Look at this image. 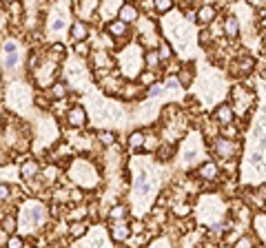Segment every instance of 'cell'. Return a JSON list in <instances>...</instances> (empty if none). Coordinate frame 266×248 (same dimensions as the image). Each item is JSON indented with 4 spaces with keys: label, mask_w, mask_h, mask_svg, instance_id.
<instances>
[{
    "label": "cell",
    "mask_w": 266,
    "mask_h": 248,
    "mask_svg": "<svg viewBox=\"0 0 266 248\" xmlns=\"http://www.w3.org/2000/svg\"><path fill=\"white\" fill-rule=\"evenodd\" d=\"M47 221V206L40 202H25L20 206V215H18V230L20 233H31V230L40 228Z\"/></svg>",
    "instance_id": "obj_1"
},
{
    "label": "cell",
    "mask_w": 266,
    "mask_h": 248,
    "mask_svg": "<svg viewBox=\"0 0 266 248\" xmlns=\"http://www.w3.org/2000/svg\"><path fill=\"white\" fill-rule=\"evenodd\" d=\"M118 62H120V71H122L124 78H137L140 80L142 75V64H144V53H142L140 44H129L122 53L118 56Z\"/></svg>",
    "instance_id": "obj_2"
},
{
    "label": "cell",
    "mask_w": 266,
    "mask_h": 248,
    "mask_svg": "<svg viewBox=\"0 0 266 248\" xmlns=\"http://www.w3.org/2000/svg\"><path fill=\"white\" fill-rule=\"evenodd\" d=\"M69 177L82 188H93L98 184V175L87 159H75L69 168Z\"/></svg>",
    "instance_id": "obj_3"
},
{
    "label": "cell",
    "mask_w": 266,
    "mask_h": 248,
    "mask_svg": "<svg viewBox=\"0 0 266 248\" xmlns=\"http://www.w3.org/2000/svg\"><path fill=\"white\" fill-rule=\"evenodd\" d=\"M222 213H224V206H222L217 195H202V199H200V204H198V215H202L204 224L215 226V221L220 219V217H224Z\"/></svg>",
    "instance_id": "obj_4"
},
{
    "label": "cell",
    "mask_w": 266,
    "mask_h": 248,
    "mask_svg": "<svg viewBox=\"0 0 266 248\" xmlns=\"http://www.w3.org/2000/svg\"><path fill=\"white\" fill-rule=\"evenodd\" d=\"M200 157H202L200 135H198V133H191L189 140L184 142V149H182V162H184V166H191V164L200 162Z\"/></svg>",
    "instance_id": "obj_5"
},
{
    "label": "cell",
    "mask_w": 266,
    "mask_h": 248,
    "mask_svg": "<svg viewBox=\"0 0 266 248\" xmlns=\"http://www.w3.org/2000/svg\"><path fill=\"white\" fill-rule=\"evenodd\" d=\"M233 100H235V106H233L235 113L246 115V111L251 109L253 100H255V95H253L251 91H246L244 87H235V89H233Z\"/></svg>",
    "instance_id": "obj_6"
},
{
    "label": "cell",
    "mask_w": 266,
    "mask_h": 248,
    "mask_svg": "<svg viewBox=\"0 0 266 248\" xmlns=\"http://www.w3.org/2000/svg\"><path fill=\"white\" fill-rule=\"evenodd\" d=\"M18 60H20V56H18V44L13 42V40H4L2 42V66H4V71L16 69Z\"/></svg>",
    "instance_id": "obj_7"
},
{
    "label": "cell",
    "mask_w": 266,
    "mask_h": 248,
    "mask_svg": "<svg viewBox=\"0 0 266 248\" xmlns=\"http://www.w3.org/2000/svg\"><path fill=\"white\" fill-rule=\"evenodd\" d=\"M89 115H87V109L84 106H71L69 111H66V124L73 128H82L84 124H87Z\"/></svg>",
    "instance_id": "obj_8"
},
{
    "label": "cell",
    "mask_w": 266,
    "mask_h": 248,
    "mask_svg": "<svg viewBox=\"0 0 266 248\" xmlns=\"http://www.w3.org/2000/svg\"><path fill=\"white\" fill-rule=\"evenodd\" d=\"M213 151H215L222 159H231L235 155V151H237V144H235L233 140H229V137H220V140L213 144Z\"/></svg>",
    "instance_id": "obj_9"
},
{
    "label": "cell",
    "mask_w": 266,
    "mask_h": 248,
    "mask_svg": "<svg viewBox=\"0 0 266 248\" xmlns=\"http://www.w3.org/2000/svg\"><path fill=\"white\" fill-rule=\"evenodd\" d=\"M213 118H215V122L222 124V126H231V122H233V118H235V111L231 104H220L213 111Z\"/></svg>",
    "instance_id": "obj_10"
},
{
    "label": "cell",
    "mask_w": 266,
    "mask_h": 248,
    "mask_svg": "<svg viewBox=\"0 0 266 248\" xmlns=\"http://www.w3.org/2000/svg\"><path fill=\"white\" fill-rule=\"evenodd\" d=\"M69 33H71V40H73V42H87V38H89V25L78 18V20L71 22Z\"/></svg>",
    "instance_id": "obj_11"
},
{
    "label": "cell",
    "mask_w": 266,
    "mask_h": 248,
    "mask_svg": "<svg viewBox=\"0 0 266 248\" xmlns=\"http://www.w3.org/2000/svg\"><path fill=\"white\" fill-rule=\"evenodd\" d=\"M217 16V9L213 7V4H202V7H198V11H195V20L200 22V25H211L213 20H215Z\"/></svg>",
    "instance_id": "obj_12"
},
{
    "label": "cell",
    "mask_w": 266,
    "mask_h": 248,
    "mask_svg": "<svg viewBox=\"0 0 266 248\" xmlns=\"http://www.w3.org/2000/svg\"><path fill=\"white\" fill-rule=\"evenodd\" d=\"M137 16H140V11H137L135 4L122 2V9H120V13H118V20H122L124 25H131V22L137 20Z\"/></svg>",
    "instance_id": "obj_13"
},
{
    "label": "cell",
    "mask_w": 266,
    "mask_h": 248,
    "mask_svg": "<svg viewBox=\"0 0 266 248\" xmlns=\"http://www.w3.org/2000/svg\"><path fill=\"white\" fill-rule=\"evenodd\" d=\"M129 235H131V224H127V221H113V226H111V237H113L115 242H127Z\"/></svg>",
    "instance_id": "obj_14"
},
{
    "label": "cell",
    "mask_w": 266,
    "mask_h": 248,
    "mask_svg": "<svg viewBox=\"0 0 266 248\" xmlns=\"http://www.w3.org/2000/svg\"><path fill=\"white\" fill-rule=\"evenodd\" d=\"M200 177L202 180H206V182H215L217 180V175H220V168H217V164L215 162H204L202 166H200Z\"/></svg>",
    "instance_id": "obj_15"
},
{
    "label": "cell",
    "mask_w": 266,
    "mask_h": 248,
    "mask_svg": "<svg viewBox=\"0 0 266 248\" xmlns=\"http://www.w3.org/2000/svg\"><path fill=\"white\" fill-rule=\"evenodd\" d=\"M120 9H122V4H118V2H102L100 7H98V16L111 18V20H118V18H115V13H120Z\"/></svg>",
    "instance_id": "obj_16"
},
{
    "label": "cell",
    "mask_w": 266,
    "mask_h": 248,
    "mask_svg": "<svg viewBox=\"0 0 266 248\" xmlns=\"http://www.w3.org/2000/svg\"><path fill=\"white\" fill-rule=\"evenodd\" d=\"M144 142H146V135L142 131H133L129 135V151L131 153H137V151L144 149Z\"/></svg>",
    "instance_id": "obj_17"
},
{
    "label": "cell",
    "mask_w": 266,
    "mask_h": 248,
    "mask_svg": "<svg viewBox=\"0 0 266 248\" xmlns=\"http://www.w3.org/2000/svg\"><path fill=\"white\" fill-rule=\"evenodd\" d=\"M106 31H109L113 38H122V35H127L129 25H124L122 20H109L106 22Z\"/></svg>",
    "instance_id": "obj_18"
},
{
    "label": "cell",
    "mask_w": 266,
    "mask_h": 248,
    "mask_svg": "<svg viewBox=\"0 0 266 248\" xmlns=\"http://www.w3.org/2000/svg\"><path fill=\"white\" fill-rule=\"evenodd\" d=\"M38 171H40V166H38L35 159H27V162L20 166V175L25 177V180H33V177L38 175Z\"/></svg>",
    "instance_id": "obj_19"
},
{
    "label": "cell",
    "mask_w": 266,
    "mask_h": 248,
    "mask_svg": "<svg viewBox=\"0 0 266 248\" xmlns=\"http://www.w3.org/2000/svg\"><path fill=\"white\" fill-rule=\"evenodd\" d=\"M224 33H226V38H237V33H239V20L235 16H229L224 20Z\"/></svg>",
    "instance_id": "obj_20"
},
{
    "label": "cell",
    "mask_w": 266,
    "mask_h": 248,
    "mask_svg": "<svg viewBox=\"0 0 266 248\" xmlns=\"http://www.w3.org/2000/svg\"><path fill=\"white\" fill-rule=\"evenodd\" d=\"M65 25H66V20H65V16H62L60 11H56L51 16V20H49V31H51L53 35H58L62 29H65Z\"/></svg>",
    "instance_id": "obj_21"
},
{
    "label": "cell",
    "mask_w": 266,
    "mask_h": 248,
    "mask_svg": "<svg viewBox=\"0 0 266 248\" xmlns=\"http://www.w3.org/2000/svg\"><path fill=\"white\" fill-rule=\"evenodd\" d=\"M177 80H180L182 87H189L191 80H193V66H182L180 71H177Z\"/></svg>",
    "instance_id": "obj_22"
},
{
    "label": "cell",
    "mask_w": 266,
    "mask_h": 248,
    "mask_svg": "<svg viewBox=\"0 0 266 248\" xmlns=\"http://www.w3.org/2000/svg\"><path fill=\"white\" fill-rule=\"evenodd\" d=\"M49 93H51L53 100H62V97H66V84L65 82H53L51 89H49Z\"/></svg>",
    "instance_id": "obj_23"
},
{
    "label": "cell",
    "mask_w": 266,
    "mask_h": 248,
    "mask_svg": "<svg viewBox=\"0 0 266 248\" xmlns=\"http://www.w3.org/2000/svg\"><path fill=\"white\" fill-rule=\"evenodd\" d=\"M87 224H82V221H75V224H71L69 226V235L73 239H80V237H84V235H87Z\"/></svg>",
    "instance_id": "obj_24"
},
{
    "label": "cell",
    "mask_w": 266,
    "mask_h": 248,
    "mask_svg": "<svg viewBox=\"0 0 266 248\" xmlns=\"http://www.w3.org/2000/svg\"><path fill=\"white\" fill-rule=\"evenodd\" d=\"M127 213H129V208L124 206V204H118V206H113L109 211V217L113 221H124V215H127Z\"/></svg>",
    "instance_id": "obj_25"
},
{
    "label": "cell",
    "mask_w": 266,
    "mask_h": 248,
    "mask_svg": "<svg viewBox=\"0 0 266 248\" xmlns=\"http://www.w3.org/2000/svg\"><path fill=\"white\" fill-rule=\"evenodd\" d=\"M96 137H98V142H102L104 146H113L115 144V133L113 131H98Z\"/></svg>",
    "instance_id": "obj_26"
},
{
    "label": "cell",
    "mask_w": 266,
    "mask_h": 248,
    "mask_svg": "<svg viewBox=\"0 0 266 248\" xmlns=\"http://www.w3.org/2000/svg\"><path fill=\"white\" fill-rule=\"evenodd\" d=\"M173 7H175V2H171V0H155L153 2V9L158 13H171Z\"/></svg>",
    "instance_id": "obj_27"
},
{
    "label": "cell",
    "mask_w": 266,
    "mask_h": 248,
    "mask_svg": "<svg viewBox=\"0 0 266 248\" xmlns=\"http://www.w3.org/2000/svg\"><path fill=\"white\" fill-rule=\"evenodd\" d=\"M160 62H162V60H160V53H158V51H146V53H144V64H146V66L155 69Z\"/></svg>",
    "instance_id": "obj_28"
},
{
    "label": "cell",
    "mask_w": 266,
    "mask_h": 248,
    "mask_svg": "<svg viewBox=\"0 0 266 248\" xmlns=\"http://www.w3.org/2000/svg\"><path fill=\"white\" fill-rule=\"evenodd\" d=\"M164 89H166V87H164L162 82L151 84V87H146V97H160V95H162Z\"/></svg>",
    "instance_id": "obj_29"
},
{
    "label": "cell",
    "mask_w": 266,
    "mask_h": 248,
    "mask_svg": "<svg viewBox=\"0 0 266 248\" xmlns=\"http://www.w3.org/2000/svg\"><path fill=\"white\" fill-rule=\"evenodd\" d=\"M16 226H18V221H16V217H2V233H13L16 230Z\"/></svg>",
    "instance_id": "obj_30"
},
{
    "label": "cell",
    "mask_w": 266,
    "mask_h": 248,
    "mask_svg": "<svg viewBox=\"0 0 266 248\" xmlns=\"http://www.w3.org/2000/svg\"><path fill=\"white\" fill-rule=\"evenodd\" d=\"M158 53H160V60H162V62H166V60H171V58H173V53H171V47H168L166 42H162V44H160Z\"/></svg>",
    "instance_id": "obj_31"
},
{
    "label": "cell",
    "mask_w": 266,
    "mask_h": 248,
    "mask_svg": "<svg viewBox=\"0 0 266 248\" xmlns=\"http://www.w3.org/2000/svg\"><path fill=\"white\" fill-rule=\"evenodd\" d=\"M253 64H255V62H253V58H244L242 62L237 60V69H239V73H248V71L253 69Z\"/></svg>",
    "instance_id": "obj_32"
},
{
    "label": "cell",
    "mask_w": 266,
    "mask_h": 248,
    "mask_svg": "<svg viewBox=\"0 0 266 248\" xmlns=\"http://www.w3.org/2000/svg\"><path fill=\"white\" fill-rule=\"evenodd\" d=\"M233 248H253V237H248V235H242V237H239L237 242L233 244Z\"/></svg>",
    "instance_id": "obj_33"
},
{
    "label": "cell",
    "mask_w": 266,
    "mask_h": 248,
    "mask_svg": "<svg viewBox=\"0 0 266 248\" xmlns=\"http://www.w3.org/2000/svg\"><path fill=\"white\" fill-rule=\"evenodd\" d=\"M7 248H25V242H22L20 235H11V237H9Z\"/></svg>",
    "instance_id": "obj_34"
},
{
    "label": "cell",
    "mask_w": 266,
    "mask_h": 248,
    "mask_svg": "<svg viewBox=\"0 0 266 248\" xmlns=\"http://www.w3.org/2000/svg\"><path fill=\"white\" fill-rule=\"evenodd\" d=\"M75 56H89V44L87 42H75Z\"/></svg>",
    "instance_id": "obj_35"
},
{
    "label": "cell",
    "mask_w": 266,
    "mask_h": 248,
    "mask_svg": "<svg viewBox=\"0 0 266 248\" xmlns=\"http://www.w3.org/2000/svg\"><path fill=\"white\" fill-rule=\"evenodd\" d=\"M9 197H11V188L7 186V182H2V186H0V199H2V202H7Z\"/></svg>",
    "instance_id": "obj_36"
},
{
    "label": "cell",
    "mask_w": 266,
    "mask_h": 248,
    "mask_svg": "<svg viewBox=\"0 0 266 248\" xmlns=\"http://www.w3.org/2000/svg\"><path fill=\"white\" fill-rule=\"evenodd\" d=\"M255 195L262 199V202H266V182H262V184H257L255 188Z\"/></svg>",
    "instance_id": "obj_37"
},
{
    "label": "cell",
    "mask_w": 266,
    "mask_h": 248,
    "mask_svg": "<svg viewBox=\"0 0 266 248\" xmlns=\"http://www.w3.org/2000/svg\"><path fill=\"white\" fill-rule=\"evenodd\" d=\"M171 153H173V146L171 144H162V149H160V157H171Z\"/></svg>",
    "instance_id": "obj_38"
},
{
    "label": "cell",
    "mask_w": 266,
    "mask_h": 248,
    "mask_svg": "<svg viewBox=\"0 0 266 248\" xmlns=\"http://www.w3.org/2000/svg\"><path fill=\"white\" fill-rule=\"evenodd\" d=\"M153 80H155L153 73H142V75H140V82H142V84H149V87H151V84H155Z\"/></svg>",
    "instance_id": "obj_39"
},
{
    "label": "cell",
    "mask_w": 266,
    "mask_h": 248,
    "mask_svg": "<svg viewBox=\"0 0 266 248\" xmlns=\"http://www.w3.org/2000/svg\"><path fill=\"white\" fill-rule=\"evenodd\" d=\"M149 248H171V244L166 242V239H158V242H153V246Z\"/></svg>",
    "instance_id": "obj_40"
},
{
    "label": "cell",
    "mask_w": 266,
    "mask_h": 248,
    "mask_svg": "<svg viewBox=\"0 0 266 248\" xmlns=\"http://www.w3.org/2000/svg\"><path fill=\"white\" fill-rule=\"evenodd\" d=\"M131 230H135V233H140V230H142V224H140V221H133V224H131Z\"/></svg>",
    "instance_id": "obj_41"
},
{
    "label": "cell",
    "mask_w": 266,
    "mask_h": 248,
    "mask_svg": "<svg viewBox=\"0 0 266 248\" xmlns=\"http://www.w3.org/2000/svg\"><path fill=\"white\" fill-rule=\"evenodd\" d=\"M120 248H127V246H120Z\"/></svg>",
    "instance_id": "obj_42"
}]
</instances>
